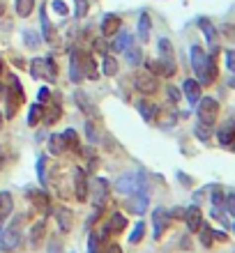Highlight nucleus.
<instances>
[{
  "label": "nucleus",
  "instance_id": "nucleus-42",
  "mask_svg": "<svg viewBox=\"0 0 235 253\" xmlns=\"http://www.w3.org/2000/svg\"><path fill=\"white\" fill-rule=\"evenodd\" d=\"M37 177H40L42 187H47V157L44 154L37 157Z\"/></svg>",
  "mask_w": 235,
  "mask_h": 253
},
{
  "label": "nucleus",
  "instance_id": "nucleus-2",
  "mask_svg": "<svg viewBox=\"0 0 235 253\" xmlns=\"http://www.w3.org/2000/svg\"><path fill=\"white\" fill-rule=\"evenodd\" d=\"M196 115H198V122L212 126L219 118V101L215 97H201L196 104Z\"/></svg>",
  "mask_w": 235,
  "mask_h": 253
},
{
  "label": "nucleus",
  "instance_id": "nucleus-34",
  "mask_svg": "<svg viewBox=\"0 0 235 253\" xmlns=\"http://www.w3.org/2000/svg\"><path fill=\"white\" fill-rule=\"evenodd\" d=\"M159 58L161 60H175L173 44H171V40H166V37H161L159 40Z\"/></svg>",
  "mask_w": 235,
  "mask_h": 253
},
{
  "label": "nucleus",
  "instance_id": "nucleus-32",
  "mask_svg": "<svg viewBox=\"0 0 235 253\" xmlns=\"http://www.w3.org/2000/svg\"><path fill=\"white\" fill-rule=\"evenodd\" d=\"M60 115H62L60 106H47V104H44V115H42V120L47 122V125L58 122V120H60Z\"/></svg>",
  "mask_w": 235,
  "mask_h": 253
},
{
  "label": "nucleus",
  "instance_id": "nucleus-54",
  "mask_svg": "<svg viewBox=\"0 0 235 253\" xmlns=\"http://www.w3.org/2000/svg\"><path fill=\"white\" fill-rule=\"evenodd\" d=\"M168 214H171V219H185V210L182 207H173Z\"/></svg>",
  "mask_w": 235,
  "mask_h": 253
},
{
  "label": "nucleus",
  "instance_id": "nucleus-38",
  "mask_svg": "<svg viewBox=\"0 0 235 253\" xmlns=\"http://www.w3.org/2000/svg\"><path fill=\"white\" fill-rule=\"evenodd\" d=\"M132 44V35L129 33H118L113 42V51H125V48Z\"/></svg>",
  "mask_w": 235,
  "mask_h": 253
},
{
  "label": "nucleus",
  "instance_id": "nucleus-11",
  "mask_svg": "<svg viewBox=\"0 0 235 253\" xmlns=\"http://www.w3.org/2000/svg\"><path fill=\"white\" fill-rule=\"evenodd\" d=\"M79 53V65H81V72H83V79H97L99 76V72H97V62H94V58L90 53H86V51H76Z\"/></svg>",
  "mask_w": 235,
  "mask_h": 253
},
{
  "label": "nucleus",
  "instance_id": "nucleus-9",
  "mask_svg": "<svg viewBox=\"0 0 235 253\" xmlns=\"http://www.w3.org/2000/svg\"><path fill=\"white\" fill-rule=\"evenodd\" d=\"M148 203H150V193L148 189H143V191H136V193H129L127 198V210L132 214H145V210H148Z\"/></svg>",
  "mask_w": 235,
  "mask_h": 253
},
{
  "label": "nucleus",
  "instance_id": "nucleus-23",
  "mask_svg": "<svg viewBox=\"0 0 235 253\" xmlns=\"http://www.w3.org/2000/svg\"><path fill=\"white\" fill-rule=\"evenodd\" d=\"M139 113H141V118L145 122H155L157 120V113H159V108H157L152 101L141 99V101H139Z\"/></svg>",
  "mask_w": 235,
  "mask_h": 253
},
{
  "label": "nucleus",
  "instance_id": "nucleus-53",
  "mask_svg": "<svg viewBox=\"0 0 235 253\" xmlns=\"http://www.w3.org/2000/svg\"><path fill=\"white\" fill-rule=\"evenodd\" d=\"M48 99V87H40V92H37V104H47Z\"/></svg>",
  "mask_w": 235,
  "mask_h": 253
},
{
  "label": "nucleus",
  "instance_id": "nucleus-12",
  "mask_svg": "<svg viewBox=\"0 0 235 253\" xmlns=\"http://www.w3.org/2000/svg\"><path fill=\"white\" fill-rule=\"evenodd\" d=\"M217 140L222 147H233L235 143V120H226L217 129Z\"/></svg>",
  "mask_w": 235,
  "mask_h": 253
},
{
  "label": "nucleus",
  "instance_id": "nucleus-56",
  "mask_svg": "<svg viewBox=\"0 0 235 253\" xmlns=\"http://www.w3.org/2000/svg\"><path fill=\"white\" fill-rule=\"evenodd\" d=\"M178 180H180L182 184H185V187H191V180H189V177H187L185 173H178Z\"/></svg>",
  "mask_w": 235,
  "mask_h": 253
},
{
  "label": "nucleus",
  "instance_id": "nucleus-29",
  "mask_svg": "<svg viewBox=\"0 0 235 253\" xmlns=\"http://www.w3.org/2000/svg\"><path fill=\"white\" fill-rule=\"evenodd\" d=\"M198 235H201L203 249H210V247H212V242H215V228H210L208 223L203 221V226L198 228Z\"/></svg>",
  "mask_w": 235,
  "mask_h": 253
},
{
  "label": "nucleus",
  "instance_id": "nucleus-36",
  "mask_svg": "<svg viewBox=\"0 0 235 253\" xmlns=\"http://www.w3.org/2000/svg\"><path fill=\"white\" fill-rule=\"evenodd\" d=\"M62 138H65L67 150H79V133H76V129H65Z\"/></svg>",
  "mask_w": 235,
  "mask_h": 253
},
{
  "label": "nucleus",
  "instance_id": "nucleus-22",
  "mask_svg": "<svg viewBox=\"0 0 235 253\" xmlns=\"http://www.w3.org/2000/svg\"><path fill=\"white\" fill-rule=\"evenodd\" d=\"M40 21H42V40L47 42V44H53L55 42V30H53V26H51V21H48L44 7L40 9Z\"/></svg>",
  "mask_w": 235,
  "mask_h": 253
},
{
  "label": "nucleus",
  "instance_id": "nucleus-19",
  "mask_svg": "<svg viewBox=\"0 0 235 253\" xmlns=\"http://www.w3.org/2000/svg\"><path fill=\"white\" fill-rule=\"evenodd\" d=\"M14 212V198L9 191H0V235H2V223L9 219Z\"/></svg>",
  "mask_w": 235,
  "mask_h": 253
},
{
  "label": "nucleus",
  "instance_id": "nucleus-28",
  "mask_svg": "<svg viewBox=\"0 0 235 253\" xmlns=\"http://www.w3.org/2000/svg\"><path fill=\"white\" fill-rule=\"evenodd\" d=\"M69 79H72V83H81L83 81V72H81V65H79V53H72V58H69Z\"/></svg>",
  "mask_w": 235,
  "mask_h": 253
},
{
  "label": "nucleus",
  "instance_id": "nucleus-55",
  "mask_svg": "<svg viewBox=\"0 0 235 253\" xmlns=\"http://www.w3.org/2000/svg\"><path fill=\"white\" fill-rule=\"evenodd\" d=\"M222 30H224V33H226V37H231V40H235V26H224Z\"/></svg>",
  "mask_w": 235,
  "mask_h": 253
},
{
  "label": "nucleus",
  "instance_id": "nucleus-64",
  "mask_svg": "<svg viewBox=\"0 0 235 253\" xmlns=\"http://www.w3.org/2000/svg\"><path fill=\"white\" fill-rule=\"evenodd\" d=\"M233 230H235V226H233Z\"/></svg>",
  "mask_w": 235,
  "mask_h": 253
},
{
  "label": "nucleus",
  "instance_id": "nucleus-49",
  "mask_svg": "<svg viewBox=\"0 0 235 253\" xmlns=\"http://www.w3.org/2000/svg\"><path fill=\"white\" fill-rule=\"evenodd\" d=\"M166 94H168V99H171V104H178L180 101V90L173 85H166Z\"/></svg>",
  "mask_w": 235,
  "mask_h": 253
},
{
  "label": "nucleus",
  "instance_id": "nucleus-7",
  "mask_svg": "<svg viewBox=\"0 0 235 253\" xmlns=\"http://www.w3.org/2000/svg\"><path fill=\"white\" fill-rule=\"evenodd\" d=\"M72 182H74V193H76V200L86 203L88 200V193H90V182H88V175L83 168L74 166L72 170Z\"/></svg>",
  "mask_w": 235,
  "mask_h": 253
},
{
  "label": "nucleus",
  "instance_id": "nucleus-45",
  "mask_svg": "<svg viewBox=\"0 0 235 253\" xmlns=\"http://www.w3.org/2000/svg\"><path fill=\"white\" fill-rule=\"evenodd\" d=\"M224 210L231 214V216H235V193H226V198H224Z\"/></svg>",
  "mask_w": 235,
  "mask_h": 253
},
{
  "label": "nucleus",
  "instance_id": "nucleus-5",
  "mask_svg": "<svg viewBox=\"0 0 235 253\" xmlns=\"http://www.w3.org/2000/svg\"><path fill=\"white\" fill-rule=\"evenodd\" d=\"M115 189L120 193H125V196H129V193L143 191V189H148V187H145V177H143L141 173H127V175H120V177H118Z\"/></svg>",
  "mask_w": 235,
  "mask_h": 253
},
{
  "label": "nucleus",
  "instance_id": "nucleus-43",
  "mask_svg": "<svg viewBox=\"0 0 235 253\" xmlns=\"http://www.w3.org/2000/svg\"><path fill=\"white\" fill-rule=\"evenodd\" d=\"M104 74L106 76H115L118 74V60L111 55H104Z\"/></svg>",
  "mask_w": 235,
  "mask_h": 253
},
{
  "label": "nucleus",
  "instance_id": "nucleus-27",
  "mask_svg": "<svg viewBox=\"0 0 235 253\" xmlns=\"http://www.w3.org/2000/svg\"><path fill=\"white\" fill-rule=\"evenodd\" d=\"M150 28H152L150 14L143 12L141 19H139V40H141V42H148V40H150Z\"/></svg>",
  "mask_w": 235,
  "mask_h": 253
},
{
  "label": "nucleus",
  "instance_id": "nucleus-63",
  "mask_svg": "<svg viewBox=\"0 0 235 253\" xmlns=\"http://www.w3.org/2000/svg\"><path fill=\"white\" fill-rule=\"evenodd\" d=\"M233 150H235V143H233Z\"/></svg>",
  "mask_w": 235,
  "mask_h": 253
},
{
  "label": "nucleus",
  "instance_id": "nucleus-57",
  "mask_svg": "<svg viewBox=\"0 0 235 253\" xmlns=\"http://www.w3.org/2000/svg\"><path fill=\"white\" fill-rule=\"evenodd\" d=\"M104 253H122V251H120V247H118V244H111V247L104 249Z\"/></svg>",
  "mask_w": 235,
  "mask_h": 253
},
{
  "label": "nucleus",
  "instance_id": "nucleus-18",
  "mask_svg": "<svg viewBox=\"0 0 235 253\" xmlns=\"http://www.w3.org/2000/svg\"><path fill=\"white\" fill-rule=\"evenodd\" d=\"M120 26H122V21L118 14H106L101 19V35L104 37H113V35L120 33Z\"/></svg>",
  "mask_w": 235,
  "mask_h": 253
},
{
  "label": "nucleus",
  "instance_id": "nucleus-13",
  "mask_svg": "<svg viewBox=\"0 0 235 253\" xmlns=\"http://www.w3.org/2000/svg\"><path fill=\"white\" fill-rule=\"evenodd\" d=\"M215 53H217V48L212 51V55H208L205 69H203L201 79H198V83H201V85H212V83L217 81V76H219V69H217V60H215Z\"/></svg>",
  "mask_w": 235,
  "mask_h": 253
},
{
  "label": "nucleus",
  "instance_id": "nucleus-30",
  "mask_svg": "<svg viewBox=\"0 0 235 253\" xmlns=\"http://www.w3.org/2000/svg\"><path fill=\"white\" fill-rule=\"evenodd\" d=\"M108 230H111V233H122V230H125V228H127V219H125V216H122V214H111V219H108Z\"/></svg>",
  "mask_w": 235,
  "mask_h": 253
},
{
  "label": "nucleus",
  "instance_id": "nucleus-15",
  "mask_svg": "<svg viewBox=\"0 0 235 253\" xmlns=\"http://www.w3.org/2000/svg\"><path fill=\"white\" fill-rule=\"evenodd\" d=\"M53 214H55V221H58V228H60V233L67 235L69 230H72V226H74V214L69 212L67 207H55Z\"/></svg>",
  "mask_w": 235,
  "mask_h": 253
},
{
  "label": "nucleus",
  "instance_id": "nucleus-39",
  "mask_svg": "<svg viewBox=\"0 0 235 253\" xmlns=\"http://www.w3.org/2000/svg\"><path fill=\"white\" fill-rule=\"evenodd\" d=\"M194 133L203 140V143H208V140L212 138V126H210V125H203V122H198V125L194 126Z\"/></svg>",
  "mask_w": 235,
  "mask_h": 253
},
{
  "label": "nucleus",
  "instance_id": "nucleus-17",
  "mask_svg": "<svg viewBox=\"0 0 235 253\" xmlns=\"http://www.w3.org/2000/svg\"><path fill=\"white\" fill-rule=\"evenodd\" d=\"M182 92H185V97H187L189 106H196L198 99H201V83H198L196 79H187L185 83H182Z\"/></svg>",
  "mask_w": 235,
  "mask_h": 253
},
{
  "label": "nucleus",
  "instance_id": "nucleus-60",
  "mask_svg": "<svg viewBox=\"0 0 235 253\" xmlns=\"http://www.w3.org/2000/svg\"><path fill=\"white\" fill-rule=\"evenodd\" d=\"M229 85H231V87H235V76H233V79H229Z\"/></svg>",
  "mask_w": 235,
  "mask_h": 253
},
{
  "label": "nucleus",
  "instance_id": "nucleus-51",
  "mask_svg": "<svg viewBox=\"0 0 235 253\" xmlns=\"http://www.w3.org/2000/svg\"><path fill=\"white\" fill-rule=\"evenodd\" d=\"M47 253H62V242L53 237V240L48 242V251Z\"/></svg>",
  "mask_w": 235,
  "mask_h": 253
},
{
  "label": "nucleus",
  "instance_id": "nucleus-52",
  "mask_svg": "<svg viewBox=\"0 0 235 253\" xmlns=\"http://www.w3.org/2000/svg\"><path fill=\"white\" fill-rule=\"evenodd\" d=\"M226 67L235 74V51H226Z\"/></svg>",
  "mask_w": 235,
  "mask_h": 253
},
{
  "label": "nucleus",
  "instance_id": "nucleus-33",
  "mask_svg": "<svg viewBox=\"0 0 235 253\" xmlns=\"http://www.w3.org/2000/svg\"><path fill=\"white\" fill-rule=\"evenodd\" d=\"M42 115H44V104H33L28 111V125L37 126V122H42Z\"/></svg>",
  "mask_w": 235,
  "mask_h": 253
},
{
  "label": "nucleus",
  "instance_id": "nucleus-4",
  "mask_svg": "<svg viewBox=\"0 0 235 253\" xmlns=\"http://www.w3.org/2000/svg\"><path fill=\"white\" fill-rule=\"evenodd\" d=\"M5 99H7V118H12L14 113H16V106H21L23 104V87H21V81L16 79V76H9V85H7L5 90Z\"/></svg>",
  "mask_w": 235,
  "mask_h": 253
},
{
  "label": "nucleus",
  "instance_id": "nucleus-31",
  "mask_svg": "<svg viewBox=\"0 0 235 253\" xmlns=\"http://www.w3.org/2000/svg\"><path fill=\"white\" fill-rule=\"evenodd\" d=\"M14 7H16L19 19H28V16L33 14V9H35V0H16V2H14Z\"/></svg>",
  "mask_w": 235,
  "mask_h": 253
},
{
  "label": "nucleus",
  "instance_id": "nucleus-16",
  "mask_svg": "<svg viewBox=\"0 0 235 253\" xmlns=\"http://www.w3.org/2000/svg\"><path fill=\"white\" fill-rule=\"evenodd\" d=\"M191 67H194V74H196V81L201 79V74H203V69H205V62H208V53L203 51L198 44H194L191 46Z\"/></svg>",
  "mask_w": 235,
  "mask_h": 253
},
{
  "label": "nucleus",
  "instance_id": "nucleus-46",
  "mask_svg": "<svg viewBox=\"0 0 235 253\" xmlns=\"http://www.w3.org/2000/svg\"><path fill=\"white\" fill-rule=\"evenodd\" d=\"M99 235L93 233L90 237H88V253H99Z\"/></svg>",
  "mask_w": 235,
  "mask_h": 253
},
{
  "label": "nucleus",
  "instance_id": "nucleus-41",
  "mask_svg": "<svg viewBox=\"0 0 235 253\" xmlns=\"http://www.w3.org/2000/svg\"><path fill=\"white\" fill-rule=\"evenodd\" d=\"M143 235H145V223L139 221L134 226V230H132V235H129V244H139V242L143 240Z\"/></svg>",
  "mask_w": 235,
  "mask_h": 253
},
{
  "label": "nucleus",
  "instance_id": "nucleus-1",
  "mask_svg": "<svg viewBox=\"0 0 235 253\" xmlns=\"http://www.w3.org/2000/svg\"><path fill=\"white\" fill-rule=\"evenodd\" d=\"M30 76L53 83V81L58 79V67L53 65V58H35V60L30 62Z\"/></svg>",
  "mask_w": 235,
  "mask_h": 253
},
{
  "label": "nucleus",
  "instance_id": "nucleus-40",
  "mask_svg": "<svg viewBox=\"0 0 235 253\" xmlns=\"http://www.w3.org/2000/svg\"><path fill=\"white\" fill-rule=\"evenodd\" d=\"M224 198H226V191L222 187H212V193H210V200H212V207H224Z\"/></svg>",
  "mask_w": 235,
  "mask_h": 253
},
{
  "label": "nucleus",
  "instance_id": "nucleus-6",
  "mask_svg": "<svg viewBox=\"0 0 235 253\" xmlns=\"http://www.w3.org/2000/svg\"><path fill=\"white\" fill-rule=\"evenodd\" d=\"M134 83H136V90L143 94H152L159 90V81H157V76L152 72H148V69H141V72H136L134 76Z\"/></svg>",
  "mask_w": 235,
  "mask_h": 253
},
{
  "label": "nucleus",
  "instance_id": "nucleus-62",
  "mask_svg": "<svg viewBox=\"0 0 235 253\" xmlns=\"http://www.w3.org/2000/svg\"><path fill=\"white\" fill-rule=\"evenodd\" d=\"M0 72H2V60H0Z\"/></svg>",
  "mask_w": 235,
  "mask_h": 253
},
{
  "label": "nucleus",
  "instance_id": "nucleus-10",
  "mask_svg": "<svg viewBox=\"0 0 235 253\" xmlns=\"http://www.w3.org/2000/svg\"><path fill=\"white\" fill-rule=\"evenodd\" d=\"M168 223H171V214H168L166 207H155L152 212V228H155V240H161V235L166 233Z\"/></svg>",
  "mask_w": 235,
  "mask_h": 253
},
{
  "label": "nucleus",
  "instance_id": "nucleus-44",
  "mask_svg": "<svg viewBox=\"0 0 235 253\" xmlns=\"http://www.w3.org/2000/svg\"><path fill=\"white\" fill-rule=\"evenodd\" d=\"M74 9L76 16H86L88 9H90V0H74Z\"/></svg>",
  "mask_w": 235,
  "mask_h": 253
},
{
  "label": "nucleus",
  "instance_id": "nucleus-48",
  "mask_svg": "<svg viewBox=\"0 0 235 253\" xmlns=\"http://www.w3.org/2000/svg\"><path fill=\"white\" fill-rule=\"evenodd\" d=\"M86 136L90 143H99V138H97V129H94L93 122H86Z\"/></svg>",
  "mask_w": 235,
  "mask_h": 253
},
{
  "label": "nucleus",
  "instance_id": "nucleus-21",
  "mask_svg": "<svg viewBox=\"0 0 235 253\" xmlns=\"http://www.w3.org/2000/svg\"><path fill=\"white\" fill-rule=\"evenodd\" d=\"M44 235H47V221L40 219V221H35L33 228H30V247L33 249H40L42 247V242H44Z\"/></svg>",
  "mask_w": 235,
  "mask_h": 253
},
{
  "label": "nucleus",
  "instance_id": "nucleus-35",
  "mask_svg": "<svg viewBox=\"0 0 235 253\" xmlns=\"http://www.w3.org/2000/svg\"><path fill=\"white\" fill-rule=\"evenodd\" d=\"M23 44H26L28 48H37L42 44V37L37 33H35V30H30V28H28V30H23Z\"/></svg>",
  "mask_w": 235,
  "mask_h": 253
},
{
  "label": "nucleus",
  "instance_id": "nucleus-61",
  "mask_svg": "<svg viewBox=\"0 0 235 253\" xmlns=\"http://www.w3.org/2000/svg\"><path fill=\"white\" fill-rule=\"evenodd\" d=\"M0 126H2V113H0Z\"/></svg>",
  "mask_w": 235,
  "mask_h": 253
},
{
  "label": "nucleus",
  "instance_id": "nucleus-24",
  "mask_svg": "<svg viewBox=\"0 0 235 253\" xmlns=\"http://www.w3.org/2000/svg\"><path fill=\"white\" fill-rule=\"evenodd\" d=\"M30 200L37 210H44V212L51 210V198H48L47 191H30Z\"/></svg>",
  "mask_w": 235,
  "mask_h": 253
},
{
  "label": "nucleus",
  "instance_id": "nucleus-26",
  "mask_svg": "<svg viewBox=\"0 0 235 253\" xmlns=\"http://www.w3.org/2000/svg\"><path fill=\"white\" fill-rule=\"evenodd\" d=\"M48 152H51V154H62V152H67V145H65V138H62V133H53V136H48Z\"/></svg>",
  "mask_w": 235,
  "mask_h": 253
},
{
  "label": "nucleus",
  "instance_id": "nucleus-47",
  "mask_svg": "<svg viewBox=\"0 0 235 253\" xmlns=\"http://www.w3.org/2000/svg\"><path fill=\"white\" fill-rule=\"evenodd\" d=\"M51 7H53V12L60 14V16H67V14H69V7L65 5L62 0H53V2H51Z\"/></svg>",
  "mask_w": 235,
  "mask_h": 253
},
{
  "label": "nucleus",
  "instance_id": "nucleus-14",
  "mask_svg": "<svg viewBox=\"0 0 235 253\" xmlns=\"http://www.w3.org/2000/svg\"><path fill=\"white\" fill-rule=\"evenodd\" d=\"M185 223H187L189 233H198V228L203 226V212L198 205H191L185 210Z\"/></svg>",
  "mask_w": 235,
  "mask_h": 253
},
{
  "label": "nucleus",
  "instance_id": "nucleus-58",
  "mask_svg": "<svg viewBox=\"0 0 235 253\" xmlns=\"http://www.w3.org/2000/svg\"><path fill=\"white\" fill-rule=\"evenodd\" d=\"M182 249H185V251H191V242H189V237H182Z\"/></svg>",
  "mask_w": 235,
  "mask_h": 253
},
{
  "label": "nucleus",
  "instance_id": "nucleus-37",
  "mask_svg": "<svg viewBox=\"0 0 235 253\" xmlns=\"http://www.w3.org/2000/svg\"><path fill=\"white\" fill-rule=\"evenodd\" d=\"M125 53H127V62L129 65H141V60H143V53H141V48L139 46H132V44H129L127 48H125Z\"/></svg>",
  "mask_w": 235,
  "mask_h": 253
},
{
  "label": "nucleus",
  "instance_id": "nucleus-50",
  "mask_svg": "<svg viewBox=\"0 0 235 253\" xmlns=\"http://www.w3.org/2000/svg\"><path fill=\"white\" fill-rule=\"evenodd\" d=\"M93 46H94V51H97V53H104V55H106L108 46H106V40H104V37H99V40H94V42H93Z\"/></svg>",
  "mask_w": 235,
  "mask_h": 253
},
{
  "label": "nucleus",
  "instance_id": "nucleus-8",
  "mask_svg": "<svg viewBox=\"0 0 235 253\" xmlns=\"http://www.w3.org/2000/svg\"><path fill=\"white\" fill-rule=\"evenodd\" d=\"M108 191H111V184L104 177H93V205L97 210H101V207L106 205Z\"/></svg>",
  "mask_w": 235,
  "mask_h": 253
},
{
  "label": "nucleus",
  "instance_id": "nucleus-59",
  "mask_svg": "<svg viewBox=\"0 0 235 253\" xmlns=\"http://www.w3.org/2000/svg\"><path fill=\"white\" fill-rule=\"evenodd\" d=\"M215 240H219V242H226L229 237H226V233H219V230H215Z\"/></svg>",
  "mask_w": 235,
  "mask_h": 253
},
{
  "label": "nucleus",
  "instance_id": "nucleus-25",
  "mask_svg": "<svg viewBox=\"0 0 235 253\" xmlns=\"http://www.w3.org/2000/svg\"><path fill=\"white\" fill-rule=\"evenodd\" d=\"M198 26H201V30L205 33V40H208V44H210V46H215V44H217V28L210 23V19L201 16V19H198Z\"/></svg>",
  "mask_w": 235,
  "mask_h": 253
},
{
  "label": "nucleus",
  "instance_id": "nucleus-3",
  "mask_svg": "<svg viewBox=\"0 0 235 253\" xmlns=\"http://www.w3.org/2000/svg\"><path fill=\"white\" fill-rule=\"evenodd\" d=\"M21 233H23V219L16 216L12 219V223L7 228H2V235H0V244L5 251H14V249L21 244Z\"/></svg>",
  "mask_w": 235,
  "mask_h": 253
},
{
  "label": "nucleus",
  "instance_id": "nucleus-20",
  "mask_svg": "<svg viewBox=\"0 0 235 253\" xmlns=\"http://www.w3.org/2000/svg\"><path fill=\"white\" fill-rule=\"evenodd\" d=\"M74 101H76V106H79L81 111L88 115V118H99V111L94 108V104L88 99V94L83 92V90H76V92H74Z\"/></svg>",
  "mask_w": 235,
  "mask_h": 253
}]
</instances>
